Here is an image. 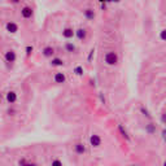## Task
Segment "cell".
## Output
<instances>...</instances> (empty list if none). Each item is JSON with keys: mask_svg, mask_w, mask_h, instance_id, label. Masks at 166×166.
<instances>
[{"mask_svg": "<svg viewBox=\"0 0 166 166\" xmlns=\"http://www.w3.org/2000/svg\"><path fill=\"white\" fill-rule=\"evenodd\" d=\"M75 37L78 38V40L84 42V40H86V38H87V31H86V29H83V28L77 29V30H75Z\"/></svg>", "mask_w": 166, "mask_h": 166, "instance_id": "obj_11", "label": "cell"}, {"mask_svg": "<svg viewBox=\"0 0 166 166\" xmlns=\"http://www.w3.org/2000/svg\"><path fill=\"white\" fill-rule=\"evenodd\" d=\"M109 1H116V3H118L119 0H109Z\"/></svg>", "mask_w": 166, "mask_h": 166, "instance_id": "obj_26", "label": "cell"}, {"mask_svg": "<svg viewBox=\"0 0 166 166\" xmlns=\"http://www.w3.org/2000/svg\"><path fill=\"white\" fill-rule=\"evenodd\" d=\"M118 130H119V132H121V135H122V136H123V138H125V139H126V140H130V136H129V132H127V131H126V129H125V127H123V126H122V125H121V123H119V125H118Z\"/></svg>", "mask_w": 166, "mask_h": 166, "instance_id": "obj_15", "label": "cell"}, {"mask_svg": "<svg viewBox=\"0 0 166 166\" xmlns=\"http://www.w3.org/2000/svg\"><path fill=\"white\" fill-rule=\"evenodd\" d=\"M25 166H39L37 162H34V161H30V160H28V162H26V165Z\"/></svg>", "mask_w": 166, "mask_h": 166, "instance_id": "obj_22", "label": "cell"}, {"mask_svg": "<svg viewBox=\"0 0 166 166\" xmlns=\"http://www.w3.org/2000/svg\"><path fill=\"white\" fill-rule=\"evenodd\" d=\"M62 37H64L65 39H71L75 35V30H73V28H65L64 30H62Z\"/></svg>", "mask_w": 166, "mask_h": 166, "instance_id": "obj_12", "label": "cell"}, {"mask_svg": "<svg viewBox=\"0 0 166 166\" xmlns=\"http://www.w3.org/2000/svg\"><path fill=\"white\" fill-rule=\"evenodd\" d=\"M12 3H13V4H18V3L21 1V0H11Z\"/></svg>", "mask_w": 166, "mask_h": 166, "instance_id": "obj_25", "label": "cell"}, {"mask_svg": "<svg viewBox=\"0 0 166 166\" xmlns=\"http://www.w3.org/2000/svg\"><path fill=\"white\" fill-rule=\"evenodd\" d=\"M161 122L164 123V125H166V113H164V114L161 116Z\"/></svg>", "mask_w": 166, "mask_h": 166, "instance_id": "obj_24", "label": "cell"}, {"mask_svg": "<svg viewBox=\"0 0 166 166\" xmlns=\"http://www.w3.org/2000/svg\"><path fill=\"white\" fill-rule=\"evenodd\" d=\"M5 30H7L9 34H16V32L18 31V25H17L16 22H13V21H9V22H7V25H5Z\"/></svg>", "mask_w": 166, "mask_h": 166, "instance_id": "obj_8", "label": "cell"}, {"mask_svg": "<svg viewBox=\"0 0 166 166\" xmlns=\"http://www.w3.org/2000/svg\"><path fill=\"white\" fill-rule=\"evenodd\" d=\"M42 55L46 57V59H52L55 56V48L52 46H46L42 49Z\"/></svg>", "mask_w": 166, "mask_h": 166, "instance_id": "obj_6", "label": "cell"}, {"mask_svg": "<svg viewBox=\"0 0 166 166\" xmlns=\"http://www.w3.org/2000/svg\"><path fill=\"white\" fill-rule=\"evenodd\" d=\"M140 112H141V113H143L146 117H148V118H150V114H149V112H148V110H147L144 107H141V108H140Z\"/></svg>", "mask_w": 166, "mask_h": 166, "instance_id": "obj_19", "label": "cell"}, {"mask_svg": "<svg viewBox=\"0 0 166 166\" xmlns=\"http://www.w3.org/2000/svg\"><path fill=\"white\" fill-rule=\"evenodd\" d=\"M49 65L52 68H61V66L65 65V61L62 59H60V57H52L49 61Z\"/></svg>", "mask_w": 166, "mask_h": 166, "instance_id": "obj_9", "label": "cell"}, {"mask_svg": "<svg viewBox=\"0 0 166 166\" xmlns=\"http://www.w3.org/2000/svg\"><path fill=\"white\" fill-rule=\"evenodd\" d=\"M32 14H34V11H32L31 7H23L21 9V16H22L23 20H30L32 17Z\"/></svg>", "mask_w": 166, "mask_h": 166, "instance_id": "obj_7", "label": "cell"}, {"mask_svg": "<svg viewBox=\"0 0 166 166\" xmlns=\"http://www.w3.org/2000/svg\"><path fill=\"white\" fill-rule=\"evenodd\" d=\"M17 100H18V95H17L16 91H13V90H11V91H8L5 93V101L8 102L9 105L14 104Z\"/></svg>", "mask_w": 166, "mask_h": 166, "instance_id": "obj_4", "label": "cell"}, {"mask_svg": "<svg viewBox=\"0 0 166 166\" xmlns=\"http://www.w3.org/2000/svg\"><path fill=\"white\" fill-rule=\"evenodd\" d=\"M164 166H166V161H165V162H164Z\"/></svg>", "mask_w": 166, "mask_h": 166, "instance_id": "obj_27", "label": "cell"}, {"mask_svg": "<svg viewBox=\"0 0 166 166\" xmlns=\"http://www.w3.org/2000/svg\"><path fill=\"white\" fill-rule=\"evenodd\" d=\"M51 166H64V164H62V161L60 158L53 157V158L51 160Z\"/></svg>", "mask_w": 166, "mask_h": 166, "instance_id": "obj_17", "label": "cell"}, {"mask_svg": "<svg viewBox=\"0 0 166 166\" xmlns=\"http://www.w3.org/2000/svg\"><path fill=\"white\" fill-rule=\"evenodd\" d=\"M160 39H161V40H164V42H166V29L162 30V31L160 32Z\"/></svg>", "mask_w": 166, "mask_h": 166, "instance_id": "obj_20", "label": "cell"}, {"mask_svg": "<svg viewBox=\"0 0 166 166\" xmlns=\"http://www.w3.org/2000/svg\"><path fill=\"white\" fill-rule=\"evenodd\" d=\"M31 52H32V47H26V55H28V56H30V55H31Z\"/></svg>", "mask_w": 166, "mask_h": 166, "instance_id": "obj_23", "label": "cell"}, {"mask_svg": "<svg viewBox=\"0 0 166 166\" xmlns=\"http://www.w3.org/2000/svg\"><path fill=\"white\" fill-rule=\"evenodd\" d=\"M135 166H138V165H135Z\"/></svg>", "mask_w": 166, "mask_h": 166, "instance_id": "obj_28", "label": "cell"}, {"mask_svg": "<svg viewBox=\"0 0 166 166\" xmlns=\"http://www.w3.org/2000/svg\"><path fill=\"white\" fill-rule=\"evenodd\" d=\"M146 131H147L149 135H153V134L156 132V126L153 125V123H148V125L146 126Z\"/></svg>", "mask_w": 166, "mask_h": 166, "instance_id": "obj_16", "label": "cell"}, {"mask_svg": "<svg viewBox=\"0 0 166 166\" xmlns=\"http://www.w3.org/2000/svg\"><path fill=\"white\" fill-rule=\"evenodd\" d=\"M90 146L92 148H99L101 146V138L100 135L97 134H92L91 136H90Z\"/></svg>", "mask_w": 166, "mask_h": 166, "instance_id": "obj_5", "label": "cell"}, {"mask_svg": "<svg viewBox=\"0 0 166 166\" xmlns=\"http://www.w3.org/2000/svg\"><path fill=\"white\" fill-rule=\"evenodd\" d=\"M161 138H162V140H164V143H166V129H164L161 131Z\"/></svg>", "mask_w": 166, "mask_h": 166, "instance_id": "obj_21", "label": "cell"}, {"mask_svg": "<svg viewBox=\"0 0 166 166\" xmlns=\"http://www.w3.org/2000/svg\"><path fill=\"white\" fill-rule=\"evenodd\" d=\"M4 59L8 64H14L17 60V53L14 52V49H7L4 52Z\"/></svg>", "mask_w": 166, "mask_h": 166, "instance_id": "obj_2", "label": "cell"}, {"mask_svg": "<svg viewBox=\"0 0 166 166\" xmlns=\"http://www.w3.org/2000/svg\"><path fill=\"white\" fill-rule=\"evenodd\" d=\"M86 152H87V147L84 143L78 141V143L74 144V153L77 156H83V155H86Z\"/></svg>", "mask_w": 166, "mask_h": 166, "instance_id": "obj_3", "label": "cell"}, {"mask_svg": "<svg viewBox=\"0 0 166 166\" xmlns=\"http://www.w3.org/2000/svg\"><path fill=\"white\" fill-rule=\"evenodd\" d=\"M83 16L86 17L87 20L91 21V20L95 18L96 14H95V12H93V9H90V8H88V9H84V11H83Z\"/></svg>", "mask_w": 166, "mask_h": 166, "instance_id": "obj_14", "label": "cell"}, {"mask_svg": "<svg viewBox=\"0 0 166 166\" xmlns=\"http://www.w3.org/2000/svg\"><path fill=\"white\" fill-rule=\"evenodd\" d=\"M53 81H55V83H65L66 82V75L65 73H62V71H57V73H55V75H53Z\"/></svg>", "mask_w": 166, "mask_h": 166, "instance_id": "obj_10", "label": "cell"}, {"mask_svg": "<svg viewBox=\"0 0 166 166\" xmlns=\"http://www.w3.org/2000/svg\"><path fill=\"white\" fill-rule=\"evenodd\" d=\"M119 61V57L117 55V52L114 51H108L107 53L104 55V62L108 66H116Z\"/></svg>", "mask_w": 166, "mask_h": 166, "instance_id": "obj_1", "label": "cell"}, {"mask_svg": "<svg viewBox=\"0 0 166 166\" xmlns=\"http://www.w3.org/2000/svg\"><path fill=\"white\" fill-rule=\"evenodd\" d=\"M74 73L77 75H79V77H82V75H83V68H82V66H77V68L74 69Z\"/></svg>", "mask_w": 166, "mask_h": 166, "instance_id": "obj_18", "label": "cell"}, {"mask_svg": "<svg viewBox=\"0 0 166 166\" xmlns=\"http://www.w3.org/2000/svg\"><path fill=\"white\" fill-rule=\"evenodd\" d=\"M64 48H65V52H68V53H75L77 52V46H75L73 42H66L64 44Z\"/></svg>", "mask_w": 166, "mask_h": 166, "instance_id": "obj_13", "label": "cell"}]
</instances>
